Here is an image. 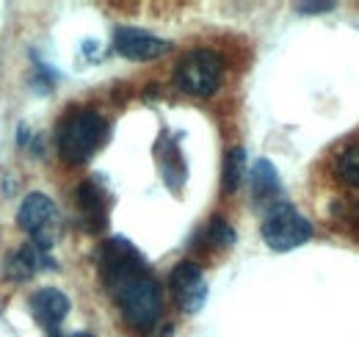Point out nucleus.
Listing matches in <instances>:
<instances>
[{"mask_svg": "<svg viewBox=\"0 0 359 337\" xmlns=\"http://www.w3.org/2000/svg\"><path fill=\"white\" fill-rule=\"evenodd\" d=\"M105 136H108V122L102 114L91 108H75L58 122L55 147L67 164H86L102 147Z\"/></svg>", "mask_w": 359, "mask_h": 337, "instance_id": "1", "label": "nucleus"}, {"mask_svg": "<svg viewBox=\"0 0 359 337\" xmlns=\"http://www.w3.org/2000/svg\"><path fill=\"white\" fill-rule=\"evenodd\" d=\"M97 268H100V279H102L105 291L111 296L122 293L130 282L141 279L144 274H149L144 254L125 238H108V241L100 244Z\"/></svg>", "mask_w": 359, "mask_h": 337, "instance_id": "2", "label": "nucleus"}, {"mask_svg": "<svg viewBox=\"0 0 359 337\" xmlns=\"http://www.w3.org/2000/svg\"><path fill=\"white\" fill-rule=\"evenodd\" d=\"M224 81V58L210 47L185 53L175 67V86L191 97H213Z\"/></svg>", "mask_w": 359, "mask_h": 337, "instance_id": "3", "label": "nucleus"}, {"mask_svg": "<svg viewBox=\"0 0 359 337\" xmlns=\"http://www.w3.org/2000/svg\"><path fill=\"white\" fill-rule=\"evenodd\" d=\"M114 301L119 304L128 326H133L135 332H141V335H149L163 321L161 318V312H163V296H161V288H158V282H155L152 274H144L141 279L130 282L122 293L114 296Z\"/></svg>", "mask_w": 359, "mask_h": 337, "instance_id": "4", "label": "nucleus"}, {"mask_svg": "<svg viewBox=\"0 0 359 337\" xmlns=\"http://www.w3.org/2000/svg\"><path fill=\"white\" fill-rule=\"evenodd\" d=\"M17 224L31 235V244H36L45 252H50L61 238V213L55 202L39 191H31L22 199L17 211Z\"/></svg>", "mask_w": 359, "mask_h": 337, "instance_id": "5", "label": "nucleus"}, {"mask_svg": "<svg viewBox=\"0 0 359 337\" xmlns=\"http://www.w3.org/2000/svg\"><path fill=\"white\" fill-rule=\"evenodd\" d=\"M263 241L273 252H290L299 249L313 238V224L290 205H276L263 218Z\"/></svg>", "mask_w": 359, "mask_h": 337, "instance_id": "6", "label": "nucleus"}, {"mask_svg": "<svg viewBox=\"0 0 359 337\" xmlns=\"http://www.w3.org/2000/svg\"><path fill=\"white\" fill-rule=\"evenodd\" d=\"M169 288L175 296V304L185 315H194L205 307L208 301V282H205V271L191 263V260H182L172 268L169 274Z\"/></svg>", "mask_w": 359, "mask_h": 337, "instance_id": "7", "label": "nucleus"}, {"mask_svg": "<svg viewBox=\"0 0 359 337\" xmlns=\"http://www.w3.org/2000/svg\"><path fill=\"white\" fill-rule=\"evenodd\" d=\"M114 47L119 55H125L128 61H155L163 53L172 50V42L141 31V28H116L114 31Z\"/></svg>", "mask_w": 359, "mask_h": 337, "instance_id": "8", "label": "nucleus"}, {"mask_svg": "<svg viewBox=\"0 0 359 337\" xmlns=\"http://www.w3.org/2000/svg\"><path fill=\"white\" fill-rule=\"evenodd\" d=\"M75 202H78V216H81L83 230L91 235L105 232V227H108V197H105V188L97 180H83L78 185Z\"/></svg>", "mask_w": 359, "mask_h": 337, "instance_id": "9", "label": "nucleus"}, {"mask_svg": "<svg viewBox=\"0 0 359 337\" xmlns=\"http://www.w3.org/2000/svg\"><path fill=\"white\" fill-rule=\"evenodd\" d=\"M31 312L47 329V335L61 337L58 335V326H61V321L69 312V298H67V293H61L58 288H42V291H36V293L31 296Z\"/></svg>", "mask_w": 359, "mask_h": 337, "instance_id": "10", "label": "nucleus"}, {"mask_svg": "<svg viewBox=\"0 0 359 337\" xmlns=\"http://www.w3.org/2000/svg\"><path fill=\"white\" fill-rule=\"evenodd\" d=\"M39 268H55V260H53L45 249H39L36 244H25V246H20L17 252L6 254V260H3L6 279H11V282H25V279H31Z\"/></svg>", "mask_w": 359, "mask_h": 337, "instance_id": "11", "label": "nucleus"}, {"mask_svg": "<svg viewBox=\"0 0 359 337\" xmlns=\"http://www.w3.org/2000/svg\"><path fill=\"white\" fill-rule=\"evenodd\" d=\"M252 194H255V202L257 205H269L276 208V199L282 194V183H279V174L276 168L271 166V161H257L252 168Z\"/></svg>", "mask_w": 359, "mask_h": 337, "instance_id": "12", "label": "nucleus"}, {"mask_svg": "<svg viewBox=\"0 0 359 337\" xmlns=\"http://www.w3.org/2000/svg\"><path fill=\"white\" fill-rule=\"evenodd\" d=\"M243 174H246V150L243 147H235V150L226 152L224 158V174H222L224 194H235L241 188Z\"/></svg>", "mask_w": 359, "mask_h": 337, "instance_id": "13", "label": "nucleus"}, {"mask_svg": "<svg viewBox=\"0 0 359 337\" xmlns=\"http://www.w3.org/2000/svg\"><path fill=\"white\" fill-rule=\"evenodd\" d=\"M163 144V180L177 191L180 185H182V180H185V161H182V155H180V147L175 141H161Z\"/></svg>", "mask_w": 359, "mask_h": 337, "instance_id": "14", "label": "nucleus"}, {"mask_svg": "<svg viewBox=\"0 0 359 337\" xmlns=\"http://www.w3.org/2000/svg\"><path fill=\"white\" fill-rule=\"evenodd\" d=\"M334 174L340 183L359 188V144H351L348 150H343L334 161Z\"/></svg>", "mask_w": 359, "mask_h": 337, "instance_id": "15", "label": "nucleus"}, {"mask_svg": "<svg viewBox=\"0 0 359 337\" xmlns=\"http://www.w3.org/2000/svg\"><path fill=\"white\" fill-rule=\"evenodd\" d=\"M202 238L213 246V249H224V246H232L235 244V230L226 224L224 218H213L208 224V230L202 232Z\"/></svg>", "mask_w": 359, "mask_h": 337, "instance_id": "16", "label": "nucleus"}, {"mask_svg": "<svg viewBox=\"0 0 359 337\" xmlns=\"http://www.w3.org/2000/svg\"><path fill=\"white\" fill-rule=\"evenodd\" d=\"M296 8H299L302 14H320V11H332L334 3H332V0H326V3H299Z\"/></svg>", "mask_w": 359, "mask_h": 337, "instance_id": "17", "label": "nucleus"}, {"mask_svg": "<svg viewBox=\"0 0 359 337\" xmlns=\"http://www.w3.org/2000/svg\"><path fill=\"white\" fill-rule=\"evenodd\" d=\"M175 335V329H172V324H166V321H161L149 335H144V337H172Z\"/></svg>", "mask_w": 359, "mask_h": 337, "instance_id": "18", "label": "nucleus"}, {"mask_svg": "<svg viewBox=\"0 0 359 337\" xmlns=\"http://www.w3.org/2000/svg\"><path fill=\"white\" fill-rule=\"evenodd\" d=\"M69 337H91V335H86V332H78V335H69Z\"/></svg>", "mask_w": 359, "mask_h": 337, "instance_id": "19", "label": "nucleus"}, {"mask_svg": "<svg viewBox=\"0 0 359 337\" xmlns=\"http://www.w3.org/2000/svg\"><path fill=\"white\" fill-rule=\"evenodd\" d=\"M354 221H357V230H359V211H357V216H354Z\"/></svg>", "mask_w": 359, "mask_h": 337, "instance_id": "20", "label": "nucleus"}]
</instances>
